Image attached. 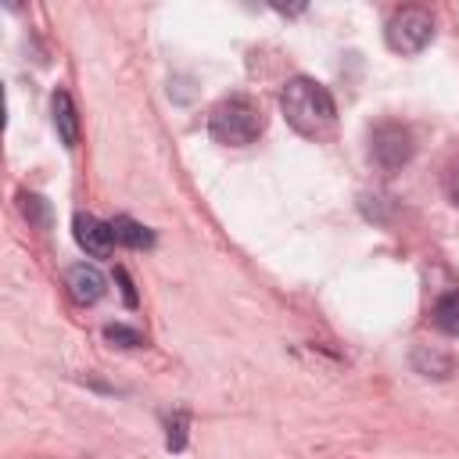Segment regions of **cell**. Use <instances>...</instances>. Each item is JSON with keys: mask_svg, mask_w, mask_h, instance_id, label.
I'll return each mask as SVG.
<instances>
[{"mask_svg": "<svg viewBox=\"0 0 459 459\" xmlns=\"http://www.w3.org/2000/svg\"><path fill=\"white\" fill-rule=\"evenodd\" d=\"M280 108L287 115V122L301 133V136H323L333 122H337V108L333 97L323 82L308 79V75H294L283 82L280 93Z\"/></svg>", "mask_w": 459, "mask_h": 459, "instance_id": "1", "label": "cell"}, {"mask_svg": "<svg viewBox=\"0 0 459 459\" xmlns=\"http://www.w3.org/2000/svg\"><path fill=\"white\" fill-rule=\"evenodd\" d=\"M262 129H265V115L251 97H222L208 111V133L226 147L255 143Z\"/></svg>", "mask_w": 459, "mask_h": 459, "instance_id": "2", "label": "cell"}, {"mask_svg": "<svg viewBox=\"0 0 459 459\" xmlns=\"http://www.w3.org/2000/svg\"><path fill=\"white\" fill-rule=\"evenodd\" d=\"M384 39L394 54H420L430 39H434V18L423 7H402L391 14Z\"/></svg>", "mask_w": 459, "mask_h": 459, "instance_id": "3", "label": "cell"}, {"mask_svg": "<svg viewBox=\"0 0 459 459\" xmlns=\"http://www.w3.org/2000/svg\"><path fill=\"white\" fill-rule=\"evenodd\" d=\"M416 143H412V133L398 122H387V126H377L373 136H369V154L373 161L384 169V172H394L402 169L409 158H412Z\"/></svg>", "mask_w": 459, "mask_h": 459, "instance_id": "4", "label": "cell"}, {"mask_svg": "<svg viewBox=\"0 0 459 459\" xmlns=\"http://www.w3.org/2000/svg\"><path fill=\"white\" fill-rule=\"evenodd\" d=\"M72 230H75V244L90 255V258H108L111 247H115V233H111V222H100L97 215H75L72 219Z\"/></svg>", "mask_w": 459, "mask_h": 459, "instance_id": "5", "label": "cell"}, {"mask_svg": "<svg viewBox=\"0 0 459 459\" xmlns=\"http://www.w3.org/2000/svg\"><path fill=\"white\" fill-rule=\"evenodd\" d=\"M65 287H68V294H72L79 305H93V301H100V294L108 290V280H104V273H100L97 265L79 262V265H72V269L65 273Z\"/></svg>", "mask_w": 459, "mask_h": 459, "instance_id": "6", "label": "cell"}, {"mask_svg": "<svg viewBox=\"0 0 459 459\" xmlns=\"http://www.w3.org/2000/svg\"><path fill=\"white\" fill-rule=\"evenodd\" d=\"M50 111H54V129H57L61 143H65V147H75V143H79V115H75V104H72V97H68L65 90L54 93Z\"/></svg>", "mask_w": 459, "mask_h": 459, "instance_id": "7", "label": "cell"}, {"mask_svg": "<svg viewBox=\"0 0 459 459\" xmlns=\"http://www.w3.org/2000/svg\"><path fill=\"white\" fill-rule=\"evenodd\" d=\"M111 233H115V244H126V247H136V251L154 247V233L143 222L129 219V215H115L111 219Z\"/></svg>", "mask_w": 459, "mask_h": 459, "instance_id": "8", "label": "cell"}, {"mask_svg": "<svg viewBox=\"0 0 459 459\" xmlns=\"http://www.w3.org/2000/svg\"><path fill=\"white\" fill-rule=\"evenodd\" d=\"M412 366H416L423 377H437V380H445V377L452 373V359L441 355L437 348H416V351H412Z\"/></svg>", "mask_w": 459, "mask_h": 459, "instance_id": "9", "label": "cell"}, {"mask_svg": "<svg viewBox=\"0 0 459 459\" xmlns=\"http://www.w3.org/2000/svg\"><path fill=\"white\" fill-rule=\"evenodd\" d=\"M434 326L445 330V333H452V337H459V290L437 298V305H434Z\"/></svg>", "mask_w": 459, "mask_h": 459, "instance_id": "10", "label": "cell"}, {"mask_svg": "<svg viewBox=\"0 0 459 459\" xmlns=\"http://www.w3.org/2000/svg\"><path fill=\"white\" fill-rule=\"evenodd\" d=\"M104 341H111L118 348H140L143 344V333L133 330V326H126V323H108L104 326Z\"/></svg>", "mask_w": 459, "mask_h": 459, "instance_id": "11", "label": "cell"}, {"mask_svg": "<svg viewBox=\"0 0 459 459\" xmlns=\"http://www.w3.org/2000/svg\"><path fill=\"white\" fill-rule=\"evenodd\" d=\"M165 445H169V452H183V445H186V412H176V416L169 420V437H165Z\"/></svg>", "mask_w": 459, "mask_h": 459, "instance_id": "12", "label": "cell"}, {"mask_svg": "<svg viewBox=\"0 0 459 459\" xmlns=\"http://www.w3.org/2000/svg\"><path fill=\"white\" fill-rule=\"evenodd\" d=\"M22 212H25L32 222H39V226H47V219H50L47 201H43L39 194H22Z\"/></svg>", "mask_w": 459, "mask_h": 459, "instance_id": "13", "label": "cell"}, {"mask_svg": "<svg viewBox=\"0 0 459 459\" xmlns=\"http://www.w3.org/2000/svg\"><path fill=\"white\" fill-rule=\"evenodd\" d=\"M115 280H118V287H122V298H126V305H129V308H136V290H133V280H129V273H126V269H115Z\"/></svg>", "mask_w": 459, "mask_h": 459, "instance_id": "14", "label": "cell"}, {"mask_svg": "<svg viewBox=\"0 0 459 459\" xmlns=\"http://www.w3.org/2000/svg\"><path fill=\"white\" fill-rule=\"evenodd\" d=\"M445 186H448V197H452V204H459V161L448 169V179H445Z\"/></svg>", "mask_w": 459, "mask_h": 459, "instance_id": "15", "label": "cell"}]
</instances>
